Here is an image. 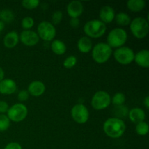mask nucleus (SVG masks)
<instances>
[{
    "label": "nucleus",
    "mask_w": 149,
    "mask_h": 149,
    "mask_svg": "<svg viewBox=\"0 0 149 149\" xmlns=\"http://www.w3.org/2000/svg\"><path fill=\"white\" fill-rule=\"evenodd\" d=\"M103 130L111 138H120L126 130V125L121 119L116 117L108 119L103 124Z\"/></svg>",
    "instance_id": "f257e3e1"
},
{
    "label": "nucleus",
    "mask_w": 149,
    "mask_h": 149,
    "mask_svg": "<svg viewBox=\"0 0 149 149\" xmlns=\"http://www.w3.org/2000/svg\"><path fill=\"white\" fill-rule=\"evenodd\" d=\"M127 39V33L124 29L116 28L109 33L107 37V45L111 48H119L123 46Z\"/></svg>",
    "instance_id": "f03ea898"
},
{
    "label": "nucleus",
    "mask_w": 149,
    "mask_h": 149,
    "mask_svg": "<svg viewBox=\"0 0 149 149\" xmlns=\"http://www.w3.org/2000/svg\"><path fill=\"white\" fill-rule=\"evenodd\" d=\"M130 30L135 37L143 39L148 35L149 25L145 18L141 17L133 19L130 23Z\"/></svg>",
    "instance_id": "7ed1b4c3"
},
{
    "label": "nucleus",
    "mask_w": 149,
    "mask_h": 149,
    "mask_svg": "<svg viewBox=\"0 0 149 149\" xmlns=\"http://www.w3.org/2000/svg\"><path fill=\"white\" fill-rule=\"evenodd\" d=\"M106 24L99 20H90L84 26V33L92 38L100 37L106 33Z\"/></svg>",
    "instance_id": "20e7f679"
},
{
    "label": "nucleus",
    "mask_w": 149,
    "mask_h": 149,
    "mask_svg": "<svg viewBox=\"0 0 149 149\" xmlns=\"http://www.w3.org/2000/svg\"><path fill=\"white\" fill-rule=\"evenodd\" d=\"M112 49L106 43H98L93 47V58L97 63H104L110 58Z\"/></svg>",
    "instance_id": "39448f33"
},
{
    "label": "nucleus",
    "mask_w": 149,
    "mask_h": 149,
    "mask_svg": "<svg viewBox=\"0 0 149 149\" xmlns=\"http://www.w3.org/2000/svg\"><path fill=\"white\" fill-rule=\"evenodd\" d=\"M28 114V109L22 103H16L12 106L7 111V117L15 122H20L26 119Z\"/></svg>",
    "instance_id": "423d86ee"
},
{
    "label": "nucleus",
    "mask_w": 149,
    "mask_h": 149,
    "mask_svg": "<svg viewBox=\"0 0 149 149\" xmlns=\"http://www.w3.org/2000/svg\"><path fill=\"white\" fill-rule=\"evenodd\" d=\"M114 58L122 65L130 64L135 58L133 50L127 47H121L117 48L114 52Z\"/></svg>",
    "instance_id": "0eeeda50"
},
{
    "label": "nucleus",
    "mask_w": 149,
    "mask_h": 149,
    "mask_svg": "<svg viewBox=\"0 0 149 149\" xmlns=\"http://www.w3.org/2000/svg\"><path fill=\"white\" fill-rule=\"evenodd\" d=\"M111 103V97L107 92L100 91L95 93L92 98V106L96 110H103L106 109Z\"/></svg>",
    "instance_id": "6e6552de"
},
{
    "label": "nucleus",
    "mask_w": 149,
    "mask_h": 149,
    "mask_svg": "<svg viewBox=\"0 0 149 149\" xmlns=\"http://www.w3.org/2000/svg\"><path fill=\"white\" fill-rule=\"evenodd\" d=\"M38 36L45 41H52L56 34L55 28L52 23L48 21H42L37 28Z\"/></svg>",
    "instance_id": "1a4fd4ad"
},
{
    "label": "nucleus",
    "mask_w": 149,
    "mask_h": 149,
    "mask_svg": "<svg viewBox=\"0 0 149 149\" xmlns=\"http://www.w3.org/2000/svg\"><path fill=\"white\" fill-rule=\"evenodd\" d=\"M71 116L73 119L78 124H84L89 119V111L83 104H77L71 109Z\"/></svg>",
    "instance_id": "9d476101"
},
{
    "label": "nucleus",
    "mask_w": 149,
    "mask_h": 149,
    "mask_svg": "<svg viewBox=\"0 0 149 149\" xmlns=\"http://www.w3.org/2000/svg\"><path fill=\"white\" fill-rule=\"evenodd\" d=\"M20 39L23 45L29 47L34 46L39 41L37 33L31 30L23 31L20 35Z\"/></svg>",
    "instance_id": "9b49d317"
},
{
    "label": "nucleus",
    "mask_w": 149,
    "mask_h": 149,
    "mask_svg": "<svg viewBox=\"0 0 149 149\" xmlns=\"http://www.w3.org/2000/svg\"><path fill=\"white\" fill-rule=\"evenodd\" d=\"M83 4L79 1H72L67 6V12L71 18H78L83 13Z\"/></svg>",
    "instance_id": "f8f14e48"
},
{
    "label": "nucleus",
    "mask_w": 149,
    "mask_h": 149,
    "mask_svg": "<svg viewBox=\"0 0 149 149\" xmlns=\"http://www.w3.org/2000/svg\"><path fill=\"white\" fill-rule=\"evenodd\" d=\"M17 90L15 81L10 79H6L0 81V93L2 95H12Z\"/></svg>",
    "instance_id": "ddd939ff"
},
{
    "label": "nucleus",
    "mask_w": 149,
    "mask_h": 149,
    "mask_svg": "<svg viewBox=\"0 0 149 149\" xmlns=\"http://www.w3.org/2000/svg\"><path fill=\"white\" fill-rule=\"evenodd\" d=\"M115 17L114 10L110 6H104L100 9V21L103 23H111Z\"/></svg>",
    "instance_id": "4468645a"
},
{
    "label": "nucleus",
    "mask_w": 149,
    "mask_h": 149,
    "mask_svg": "<svg viewBox=\"0 0 149 149\" xmlns=\"http://www.w3.org/2000/svg\"><path fill=\"white\" fill-rule=\"evenodd\" d=\"M45 91V85L43 82L40 81H33L31 83L28 87V93L31 95L38 97L42 95Z\"/></svg>",
    "instance_id": "2eb2a0df"
},
{
    "label": "nucleus",
    "mask_w": 149,
    "mask_h": 149,
    "mask_svg": "<svg viewBox=\"0 0 149 149\" xmlns=\"http://www.w3.org/2000/svg\"><path fill=\"white\" fill-rule=\"evenodd\" d=\"M134 61L137 64L143 68L149 67V51L148 49H142L135 55Z\"/></svg>",
    "instance_id": "dca6fc26"
},
{
    "label": "nucleus",
    "mask_w": 149,
    "mask_h": 149,
    "mask_svg": "<svg viewBox=\"0 0 149 149\" xmlns=\"http://www.w3.org/2000/svg\"><path fill=\"white\" fill-rule=\"evenodd\" d=\"M129 118L132 122L135 124H138L141 122H144L146 119V113L142 109L140 108H134L131 109L128 113Z\"/></svg>",
    "instance_id": "f3484780"
},
{
    "label": "nucleus",
    "mask_w": 149,
    "mask_h": 149,
    "mask_svg": "<svg viewBox=\"0 0 149 149\" xmlns=\"http://www.w3.org/2000/svg\"><path fill=\"white\" fill-rule=\"evenodd\" d=\"M19 42V36L17 32L10 31L5 35L4 38V46L9 49L14 48Z\"/></svg>",
    "instance_id": "a211bd4d"
},
{
    "label": "nucleus",
    "mask_w": 149,
    "mask_h": 149,
    "mask_svg": "<svg viewBox=\"0 0 149 149\" xmlns=\"http://www.w3.org/2000/svg\"><path fill=\"white\" fill-rule=\"evenodd\" d=\"M77 47L81 52L88 53L93 48V44L90 38L87 36H83L77 42Z\"/></svg>",
    "instance_id": "6ab92c4d"
},
{
    "label": "nucleus",
    "mask_w": 149,
    "mask_h": 149,
    "mask_svg": "<svg viewBox=\"0 0 149 149\" xmlns=\"http://www.w3.org/2000/svg\"><path fill=\"white\" fill-rule=\"evenodd\" d=\"M51 49L52 52L58 55H63L66 51V46L63 42L59 39H55L51 44Z\"/></svg>",
    "instance_id": "aec40b11"
},
{
    "label": "nucleus",
    "mask_w": 149,
    "mask_h": 149,
    "mask_svg": "<svg viewBox=\"0 0 149 149\" xmlns=\"http://www.w3.org/2000/svg\"><path fill=\"white\" fill-rule=\"evenodd\" d=\"M128 9L132 12H140L146 7V1L144 0H129L127 2Z\"/></svg>",
    "instance_id": "412c9836"
},
{
    "label": "nucleus",
    "mask_w": 149,
    "mask_h": 149,
    "mask_svg": "<svg viewBox=\"0 0 149 149\" xmlns=\"http://www.w3.org/2000/svg\"><path fill=\"white\" fill-rule=\"evenodd\" d=\"M115 19H116V23L119 26H128L131 23L130 17L125 13H118L115 17Z\"/></svg>",
    "instance_id": "4be33fe9"
},
{
    "label": "nucleus",
    "mask_w": 149,
    "mask_h": 149,
    "mask_svg": "<svg viewBox=\"0 0 149 149\" xmlns=\"http://www.w3.org/2000/svg\"><path fill=\"white\" fill-rule=\"evenodd\" d=\"M135 131L137 133L141 136H145L148 133L149 126L148 124L145 122H141L140 123L137 124Z\"/></svg>",
    "instance_id": "5701e85b"
},
{
    "label": "nucleus",
    "mask_w": 149,
    "mask_h": 149,
    "mask_svg": "<svg viewBox=\"0 0 149 149\" xmlns=\"http://www.w3.org/2000/svg\"><path fill=\"white\" fill-rule=\"evenodd\" d=\"M0 18L2 20L3 23H10L14 20V14L10 10H3L0 12Z\"/></svg>",
    "instance_id": "b1692460"
},
{
    "label": "nucleus",
    "mask_w": 149,
    "mask_h": 149,
    "mask_svg": "<svg viewBox=\"0 0 149 149\" xmlns=\"http://www.w3.org/2000/svg\"><path fill=\"white\" fill-rule=\"evenodd\" d=\"M125 100H126V97L125 95L122 93H117L113 95L112 99H111V102H112L113 105L116 106H122L125 103Z\"/></svg>",
    "instance_id": "393cba45"
},
{
    "label": "nucleus",
    "mask_w": 149,
    "mask_h": 149,
    "mask_svg": "<svg viewBox=\"0 0 149 149\" xmlns=\"http://www.w3.org/2000/svg\"><path fill=\"white\" fill-rule=\"evenodd\" d=\"M113 111H114V114L117 116L116 118H119V119H120L121 117H125L129 113L127 108L125 107L123 105L116 106Z\"/></svg>",
    "instance_id": "a878e982"
},
{
    "label": "nucleus",
    "mask_w": 149,
    "mask_h": 149,
    "mask_svg": "<svg viewBox=\"0 0 149 149\" xmlns=\"http://www.w3.org/2000/svg\"><path fill=\"white\" fill-rule=\"evenodd\" d=\"M7 116L4 114H0V131H6L10 125V122Z\"/></svg>",
    "instance_id": "bb28decb"
},
{
    "label": "nucleus",
    "mask_w": 149,
    "mask_h": 149,
    "mask_svg": "<svg viewBox=\"0 0 149 149\" xmlns=\"http://www.w3.org/2000/svg\"><path fill=\"white\" fill-rule=\"evenodd\" d=\"M21 4L24 8L28 9V10H33L39 6V1L38 0H23Z\"/></svg>",
    "instance_id": "cd10ccee"
},
{
    "label": "nucleus",
    "mask_w": 149,
    "mask_h": 149,
    "mask_svg": "<svg viewBox=\"0 0 149 149\" xmlns=\"http://www.w3.org/2000/svg\"><path fill=\"white\" fill-rule=\"evenodd\" d=\"M77 63V59L75 56L68 57L63 62V66L66 68H71L75 66Z\"/></svg>",
    "instance_id": "c85d7f7f"
},
{
    "label": "nucleus",
    "mask_w": 149,
    "mask_h": 149,
    "mask_svg": "<svg viewBox=\"0 0 149 149\" xmlns=\"http://www.w3.org/2000/svg\"><path fill=\"white\" fill-rule=\"evenodd\" d=\"M34 24V20L31 17H26L22 20V27L25 29H30L33 27Z\"/></svg>",
    "instance_id": "c756f323"
},
{
    "label": "nucleus",
    "mask_w": 149,
    "mask_h": 149,
    "mask_svg": "<svg viewBox=\"0 0 149 149\" xmlns=\"http://www.w3.org/2000/svg\"><path fill=\"white\" fill-rule=\"evenodd\" d=\"M62 19H63L62 12L59 11V10L54 12L53 15H52V23H53L55 25L59 24V23L61 22V20H62Z\"/></svg>",
    "instance_id": "7c9ffc66"
},
{
    "label": "nucleus",
    "mask_w": 149,
    "mask_h": 149,
    "mask_svg": "<svg viewBox=\"0 0 149 149\" xmlns=\"http://www.w3.org/2000/svg\"><path fill=\"white\" fill-rule=\"evenodd\" d=\"M29 96V93H28L27 90H21L19 92L17 95V98L20 101H26L28 100Z\"/></svg>",
    "instance_id": "2f4dec72"
},
{
    "label": "nucleus",
    "mask_w": 149,
    "mask_h": 149,
    "mask_svg": "<svg viewBox=\"0 0 149 149\" xmlns=\"http://www.w3.org/2000/svg\"><path fill=\"white\" fill-rule=\"evenodd\" d=\"M9 109V106L7 102L0 100V113H4L7 112Z\"/></svg>",
    "instance_id": "473e14b6"
},
{
    "label": "nucleus",
    "mask_w": 149,
    "mask_h": 149,
    "mask_svg": "<svg viewBox=\"0 0 149 149\" xmlns=\"http://www.w3.org/2000/svg\"><path fill=\"white\" fill-rule=\"evenodd\" d=\"M4 149H22V146L18 143L12 142L7 144Z\"/></svg>",
    "instance_id": "72a5a7b5"
},
{
    "label": "nucleus",
    "mask_w": 149,
    "mask_h": 149,
    "mask_svg": "<svg viewBox=\"0 0 149 149\" xmlns=\"http://www.w3.org/2000/svg\"><path fill=\"white\" fill-rule=\"evenodd\" d=\"M70 25L74 29H77L79 26V20L78 18H71L70 20Z\"/></svg>",
    "instance_id": "f704fd0d"
},
{
    "label": "nucleus",
    "mask_w": 149,
    "mask_h": 149,
    "mask_svg": "<svg viewBox=\"0 0 149 149\" xmlns=\"http://www.w3.org/2000/svg\"><path fill=\"white\" fill-rule=\"evenodd\" d=\"M143 103H144V105L146 106V109H149V97L148 96H146V97H145Z\"/></svg>",
    "instance_id": "c9c22d12"
},
{
    "label": "nucleus",
    "mask_w": 149,
    "mask_h": 149,
    "mask_svg": "<svg viewBox=\"0 0 149 149\" xmlns=\"http://www.w3.org/2000/svg\"><path fill=\"white\" fill-rule=\"evenodd\" d=\"M4 70L0 67V81H1V80L4 79Z\"/></svg>",
    "instance_id": "e433bc0d"
},
{
    "label": "nucleus",
    "mask_w": 149,
    "mask_h": 149,
    "mask_svg": "<svg viewBox=\"0 0 149 149\" xmlns=\"http://www.w3.org/2000/svg\"><path fill=\"white\" fill-rule=\"evenodd\" d=\"M4 28V23L2 21H0V33L3 31Z\"/></svg>",
    "instance_id": "4c0bfd02"
}]
</instances>
